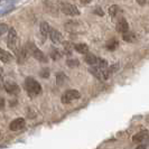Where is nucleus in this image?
<instances>
[{
  "instance_id": "4",
  "label": "nucleus",
  "mask_w": 149,
  "mask_h": 149,
  "mask_svg": "<svg viewBox=\"0 0 149 149\" xmlns=\"http://www.w3.org/2000/svg\"><path fill=\"white\" fill-rule=\"evenodd\" d=\"M80 97H81V94H80L79 91H76V90H67V91L64 92V94L62 95L61 100H62V102H63L64 104H68V103H71L72 101L77 100Z\"/></svg>"
},
{
  "instance_id": "23",
  "label": "nucleus",
  "mask_w": 149,
  "mask_h": 149,
  "mask_svg": "<svg viewBox=\"0 0 149 149\" xmlns=\"http://www.w3.org/2000/svg\"><path fill=\"white\" fill-rule=\"evenodd\" d=\"M72 48H73L72 43H64V49H65V52H66L67 54H71Z\"/></svg>"
},
{
  "instance_id": "29",
  "label": "nucleus",
  "mask_w": 149,
  "mask_h": 149,
  "mask_svg": "<svg viewBox=\"0 0 149 149\" xmlns=\"http://www.w3.org/2000/svg\"><path fill=\"white\" fill-rule=\"evenodd\" d=\"M94 13H97V14H99V15H103V14H102V11H101V10H100V8H97V10H94Z\"/></svg>"
},
{
  "instance_id": "27",
  "label": "nucleus",
  "mask_w": 149,
  "mask_h": 149,
  "mask_svg": "<svg viewBox=\"0 0 149 149\" xmlns=\"http://www.w3.org/2000/svg\"><path fill=\"white\" fill-rule=\"evenodd\" d=\"M137 2H138V5H140V6H145L146 3H147V0H136Z\"/></svg>"
},
{
  "instance_id": "21",
  "label": "nucleus",
  "mask_w": 149,
  "mask_h": 149,
  "mask_svg": "<svg viewBox=\"0 0 149 149\" xmlns=\"http://www.w3.org/2000/svg\"><path fill=\"white\" fill-rule=\"evenodd\" d=\"M65 80H66V76L63 74V73H60V74H57V85H62L63 83L65 82Z\"/></svg>"
},
{
  "instance_id": "16",
  "label": "nucleus",
  "mask_w": 149,
  "mask_h": 149,
  "mask_svg": "<svg viewBox=\"0 0 149 149\" xmlns=\"http://www.w3.org/2000/svg\"><path fill=\"white\" fill-rule=\"evenodd\" d=\"M146 136H147V132L146 131H142V132H138V134H136L132 137V141L134 142H141L145 138H146Z\"/></svg>"
},
{
  "instance_id": "28",
  "label": "nucleus",
  "mask_w": 149,
  "mask_h": 149,
  "mask_svg": "<svg viewBox=\"0 0 149 149\" xmlns=\"http://www.w3.org/2000/svg\"><path fill=\"white\" fill-rule=\"evenodd\" d=\"M81 2H82L83 5H89L90 2H91V0H80Z\"/></svg>"
},
{
  "instance_id": "15",
  "label": "nucleus",
  "mask_w": 149,
  "mask_h": 149,
  "mask_svg": "<svg viewBox=\"0 0 149 149\" xmlns=\"http://www.w3.org/2000/svg\"><path fill=\"white\" fill-rule=\"evenodd\" d=\"M84 61L88 64H90V65H97L99 58H97L95 55H93V54H86L85 57H84Z\"/></svg>"
},
{
  "instance_id": "31",
  "label": "nucleus",
  "mask_w": 149,
  "mask_h": 149,
  "mask_svg": "<svg viewBox=\"0 0 149 149\" xmlns=\"http://www.w3.org/2000/svg\"><path fill=\"white\" fill-rule=\"evenodd\" d=\"M136 149H146V146L145 145H140V146H138Z\"/></svg>"
},
{
  "instance_id": "22",
  "label": "nucleus",
  "mask_w": 149,
  "mask_h": 149,
  "mask_svg": "<svg viewBox=\"0 0 149 149\" xmlns=\"http://www.w3.org/2000/svg\"><path fill=\"white\" fill-rule=\"evenodd\" d=\"M66 64H67V66H71V67L79 66V61L77 60H67Z\"/></svg>"
},
{
  "instance_id": "1",
  "label": "nucleus",
  "mask_w": 149,
  "mask_h": 149,
  "mask_svg": "<svg viewBox=\"0 0 149 149\" xmlns=\"http://www.w3.org/2000/svg\"><path fill=\"white\" fill-rule=\"evenodd\" d=\"M25 89L27 91L28 95L31 97L40 94V92H42V86H40V84H39L36 80H34L33 77H27V79L25 80Z\"/></svg>"
},
{
  "instance_id": "12",
  "label": "nucleus",
  "mask_w": 149,
  "mask_h": 149,
  "mask_svg": "<svg viewBox=\"0 0 149 149\" xmlns=\"http://www.w3.org/2000/svg\"><path fill=\"white\" fill-rule=\"evenodd\" d=\"M17 54V60H18V63H25V61L27 60V57H28V55H29V53L28 51L26 49V47H24L22 49H18V52L16 53Z\"/></svg>"
},
{
  "instance_id": "26",
  "label": "nucleus",
  "mask_w": 149,
  "mask_h": 149,
  "mask_svg": "<svg viewBox=\"0 0 149 149\" xmlns=\"http://www.w3.org/2000/svg\"><path fill=\"white\" fill-rule=\"evenodd\" d=\"M5 108V100L0 97V110H2Z\"/></svg>"
},
{
  "instance_id": "18",
  "label": "nucleus",
  "mask_w": 149,
  "mask_h": 149,
  "mask_svg": "<svg viewBox=\"0 0 149 149\" xmlns=\"http://www.w3.org/2000/svg\"><path fill=\"white\" fill-rule=\"evenodd\" d=\"M105 46H107V48L109 51H114L118 47V40L117 39H111V40L108 42V44L105 45Z\"/></svg>"
},
{
  "instance_id": "19",
  "label": "nucleus",
  "mask_w": 149,
  "mask_h": 149,
  "mask_svg": "<svg viewBox=\"0 0 149 149\" xmlns=\"http://www.w3.org/2000/svg\"><path fill=\"white\" fill-rule=\"evenodd\" d=\"M119 11H120V8L117 5H112L111 7L109 8V14H110L111 17H117Z\"/></svg>"
},
{
  "instance_id": "30",
  "label": "nucleus",
  "mask_w": 149,
  "mask_h": 149,
  "mask_svg": "<svg viewBox=\"0 0 149 149\" xmlns=\"http://www.w3.org/2000/svg\"><path fill=\"white\" fill-rule=\"evenodd\" d=\"M2 76H3V70L0 67V80L2 79Z\"/></svg>"
},
{
  "instance_id": "7",
  "label": "nucleus",
  "mask_w": 149,
  "mask_h": 149,
  "mask_svg": "<svg viewBox=\"0 0 149 149\" xmlns=\"http://www.w3.org/2000/svg\"><path fill=\"white\" fill-rule=\"evenodd\" d=\"M25 119L24 118H17V119L13 120L9 125V129L11 131H18V130H22V128L25 127Z\"/></svg>"
},
{
  "instance_id": "24",
  "label": "nucleus",
  "mask_w": 149,
  "mask_h": 149,
  "mask_svg": "<svg viewBox=\"0 0 149 149\" xmlns=\"http://www.w3.org/2000/svg\"><path fill=\"white\" fill-rule=\"evenodd\" d=\"M8 30V26L6 24H2V22H0V36L1 35H3L6 31Z\"/></svg>"
},
{
  "instance_id": "6",
  "label": "nucleus",
  "mask_w": 149,
  "mask_h": 149,
  "mask_svg": "<svg viewBox=\"0 0 149 149\" xmlns=\"http://www.w3.org/2000/svg\"><path fill=\"white\" fill-rule=\"evenodd\" d=\"M90 72L94 75L97 79H99L100 81H107L109 77V71L108 70H103L100 68L99 66H93L90 68Z\"/></svg>"
},
{
  "instance_id": "32",
  "label": "nucleus",
  "mask_w": 149,
  "mask_h": 149,
  "mask_svg": "<svg viewBox=\"0 0 149 149\" xmlns=\"http://www.w3.org/2000/svg\"><path fill=\"white\" fill-rule=\"evenodd\" d=\"M0 139H1V132H0Z\"/></svg>"
},
{
  "instance_id": "2",
  "label": "nucleus",
  "mask_w": 149,
  "mask_h": 149,
  "mask_svg": "<svg viewBox=\"0 0 149 149\" xmlns=\"http://www.w3.org/2000/svg\"><path fill=\"white\" fill-rule=\"evenodd\" d=\"M26 49L28 51L29 55H31L34 58H36V60L39 61V62L46 63V62L48 61L47 56H46L39 48H37V46L34 44V43H27V45H26Z\"/></svg>"
},
{
  "instance_id": "3",
  "label": "nucleus",
  "mask_w": 149,
  "mask_h": 149,
  "mask_svg": "<svg viewBox=\"0 0 149 149\" xmlns=\"http://www.w3.org/2000/svg\"><path fill=\"white\" fill-rule=\"evenodd\" d=\"M8 47L15 53L18 52V37L15 28H10L8 31Z\"/></svg>"
},
{
  "instance_id": "11",
  "label": "nucleus",
  "mask_w": 149,
  "mask_h": 149,
  "mask_svg": "<svg viewBox=\"0 0 149 149\" xmlns=\"http://www.w3.org/2000/svg\"><path fill=\"white\" fill-rule=\"evenodd\" d=\"M5 90H6V92H8L9 94H13V95L14 94H18L20 92L19 86L16 83H10V82L5 83Z\"/></svg>"
},
{
  "instance_id": "8",
  "label": "nucleus",
  "mask_w": 149,
  "mask_h": 149,
  "mask_svg": "<svg viewBox=\"0 0 149 149\" xmlns=\"http://www.w3.org/2000/svg\"><path fill=\"white\" fill-rule=\"evenodd\" d=\"M116 28H117V31L120 33V34H126V33H128V30H129V25H128L127 20L121 17V18L118 19V22H117Z\"/></svg>"
},
{
  "instance_id": "9",
  "label": "nucleus",
  "mask_w": 149,
  "mask_h": 149,
  "mask_svg": "<svg viewBox=\"0 0 149 149\" xmlns=\"http://www.w3.org/2000/svg\"><path fill=\"white\" fill-rule=\"evenodd\" d=\"M49 37L54 44H61L63 42V35L58 30L53 29V28H51V31H49Z\"/></svg>"
},
{
  "instance_id": "14",
  "label": "nucleus",
  "mask_w": 149,
  "mask_h": 149,
  "mask_svg": "<svg viewBox=\"0 0 149 149\" xmlns=\"http://www.w3.org/2000/svg\"><path fill=\"white\" fill-rule=\"evenodd\" d=\"M74 49L77 53H80V54H86L89 52V46L86 44H84V43H80V44L75 45Z\"/></svg>"
},
{
  "instance_id": "5",
  "label": "nucleus",
  "mask_w": 149,
  "mask_h": 149,
  "mask_svg": "<svg viewBox=\"0 0 149 149\" xmlns=\"http://www.w3.org/2000/svg\"><path fill=\"white\" fill-rule=\"evenodd\" d=\"M61 10L67 16H79L80 15V10L75 7L74 5L68 3V2H62L60 5Z\"/></svg>"
},
{
  "instance_id": "17",
  "label": "nucleus",
  "mask_w": 149,
  "mask_h": 149,
  "mask_svg": "<svg viewBox=\"0 0 149 149\" xmlns=\"http://www.w3.org/2000/svg\"><path fill=\"white\" fill-rule=\"evenodd\" d=\"M122 39L126 40L128 43H134L136 42V35L132 34V33H126V34H122Z\"/></svg>"
},
{
  "instance_id": "20",
  "label": "nucleus",
  "mask_w": 149,
  "mask_h": 149,
  "mask_svg": "<svg viewBox=\"0 0 149 149\" xmlns=\"http://www.w3.org/2000/svg\"><path fill=\"white\" fill-rule=\"evenodd\" d=\"M61 56V52L60 51H57V49H55V48H53L51 49V57H52L53 60H58Z\"/></svg>"
},
{
  "instance_id": "13",
  "label": "nucleus",
  "mask_w": 149,
  "mask_h": 149,
  "mask_svg": "<svg viewBox=\"0 0 149 149\" xmlns=\"http://www.w3.org/2000/svg\"><path fill=\"white\" fill-rule=\"evenodd\" d=\"M13 60V55L10 53L3 51L2 48H0V61L3 63H9L10 61Z\"/></svg>"
},
{
  "instance_id": "10",
  "label": "nucleus",
  "mask_w": 149,
  "mask_h": 149,
  "mask_svg": "<svg viewBox=\"0 0 149 149\" xmlns=\"http://www.w3.org/2000/svg\"><path fill=\"white\" fill-rule=\"evenodd\" d=\"M49 31H51V27L46 22H42L40 26H39V33H40V37L43 40H45L46 38L49 36Z\"/></svg>"
},
{
  "instance_id": "25",
  "label": "nucleus",
  "mask_w": 149,
  "mask_h": 149,
  "mask_svg": "<svg viewBox=\"0 0 149 149\" xmlns=\"http://www.w3.org/2000/svg\"><path fill=\"white\" fill-rule=\"evenodd\" d=\"M48 75H49V70H48V68H44V70L40 72V76H42V77H48Z\"/></svg>"
}]
</instances>
